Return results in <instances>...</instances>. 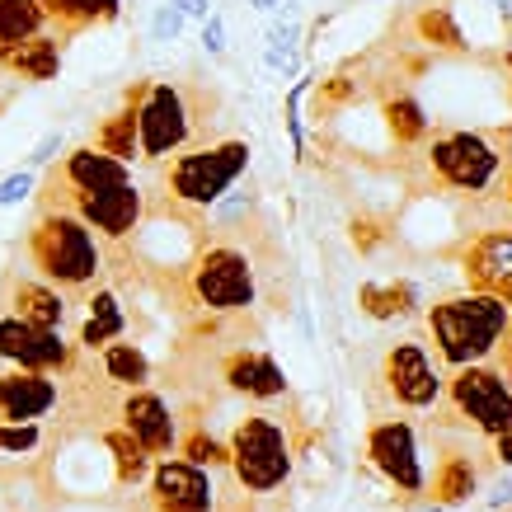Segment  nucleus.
Here are the masks:
<instances>
[{
  "mask_svg": "<svg viewBox=\"0 0 512 512\" xmlns=\"http://www.w3.org/2000/svg\"><path fill=\"white\" fill-rule=\"evenodd\" d=\"M508 325H512L508 301L466 287L456 296H437L433 306L423 311V343L433 348L442 372H456V367L494 362Z\"/></svg>",
  "mask_w": 512,
  "mask_h": 512,
  "instance_id": "6",
  "label": "nucleus"
},
{
  "mask_svg": "<svg viewBox=\"0 0 512 512\" xmlns=\"http://www.w3.org/2000/svg\"><path fill=\"white\" fill-rule=\"evenodd\" d=\"M141 94H146V80H137V85L123 94V109H113L104 123L94 127L90 146H99V151L127 160V165L137 160V104H141Z\"/></svg>",
  "mask_w": 512,
  "mask_h": 512,
  "instance_id": "26",
  "label": "nucleus"
},
{
  "mask_svg": "<svg viewBox=\"0 0 512 512\" xmlns=\"http://www.w3.org/2000/svg\"><path fill=\"white\" fill-rule=\"evenodd\" d=\"M409 38L414 43H400V47H423L428 57H470L466 33H461L447 0H423L419 10L409 15Z\"/></svg>",
  "mask_w": 512,
  "mask_h": 512,
  "instance_id": "21",
  "label": "nucleus"
},
{
  "mask_svg": "<svg viewBox=\"0 0 512 512\" xmlns=\"http://www.w3.org/2000/svg\"><path fill=\"white\" fill-rule=\"evenodd\" d=\"M207 52H221L226 47V29H221V15H207V33H202Z\"/></svg>",
  "mask_w": 512,
  "mask_h": 512,
  "instance_id": "36",
  "label": "nucleus"
},
{
  "mask_svg": "<svg viewBox=\"0 0 512 512\" xmlns=\"http://www.w3.org/2000/svg\"><path fill=\"white\" fill-rule=\"evenodd\" d=\"M38 447V423H0V456H29Z\"/></svg>",
  "mask_w": 512,
  "mask_h": 512,
  "instance_id": "32",
  "label": "nucleus"
},
{
  "mask_svg": "<svg viewBox=\"0 0 512 512\" xmlns=\"http://www.w3.org/2000/svg\"><path fill=\"white\" fill-rule=\"evenodd\" d=\"M62 38L52 29L33 33L29 43H19L5 62H0V71L15 80H29V85H43V80H57V71H62Z\"/></svg>",
  "mask_w": 512,
  "mask_h": 512,
  "instance_id": "24",
  "label": "nucleus"
},
{
  "mask_svg": "<svg viewBox=\"0 0 512 512\" xmlns=\"http://www.w3.org/2000/svg\"><path fill=\"white\" fill-rule=\"evenodd\" d=\"M437 442V461H433V480H423V498L437 503V508H461L470 503V494H480V484L494 475L498 456L494 447L470 433H447V428H433Z\"/></svg>",
  "mask_w": 512,
  "mask_h": 512,
  "instance_id": "11",
  "label": "nucleus"
},
{
  "mask_svg": "<svg viewBox=\"0 0 512 512\" xmlns=\"http://www.w3.org/2000/svg\"><path fill=\"white\" fill-rule=\"evenodd\" d=\"M43 29H47V15L38 0H0V62Z\"/></svg>",
  "mask_w": 512,
  "mask_h": 512,
  "instance_id": "30",
  "label": "nucleus"
},
{
  "mask_svg": "<svg viewBox=\"0 0 512 512\" xmlns=\"http://www.w3.org/2000/svg\"><path fill=\"white\" fill-rule=\"evenodd\" d=\"M433 428L470 433L480 442H494L512 428V381L494 362L456 367L442 381V400L433 404Z\"/></svg>",
  "mask_w": 512,
  "mask_h": 512,
  "instance_id": "8",
  "label": "nucleus"
},
{
  "mask_svg": "<svg viewBox=\"0 0 512 512\" xmlns=\"http://www.w3.org/2000/svg\"><path fill=\"white\" fill-rule=\"evenodd\" d=\"M212 376L221 381V390H231V395H245L249 404H278L287 400V372L278 367V357L259 348L254 343H235L226 353L212 362Z\"/></svg>",
  "mask_w": 512,
  "mask_h": 512,
  "instance_id": "15",
  "label": "nucleus"
},
{
  "mask_svg": "<svg viewBox=\"0 0 512 512\" xmlns=\"http://www.w3.org/2000/svg\"><path fill=\"white\" fill-rule=\"evenodd\" d=\"M33 193V170H15L10 179H0V207H10V202H24Z\"/></svg>",
  "mask_w": 512,
  "mask_h": 512,
  "instance_id": "33",
  "label": "nucleus"
},
{
  "mask_svg": "<svg viewBox=\"0 0 512 512\" xmlns=\"http://www.w3.org/2000/svg\"><path fill=\"white\" fill-rule=\"evenodd\" d=\"M249 170V141L217 137L188 146L179 156L151 165V193H146V217H174L184 226H198L207 207H217L231 184Z\"/></svg>",
  "mask_w": 512,
  "mask_h": 512,
  "instance_id": "4",
  "label": "nucleus"
},
{
  "mask_svg": "<svg viewBox=\"0 0 512 512\" xmlns=\"http://www.w3.org/2000/svg\"><path fill=\"white\" fill-rule=\"evenodd\" d=\"M498 207H503V217H512V170L503 179V193H498Z\"/></svg>",
  "mask_w": 512,
  "mask_h": 512,
  "instance_id": "39",
  "label": "nucleus"
},
{
  "mask_svg": "<svg viewBox=\"0 0 512 512\" xmlns=\"http://www.w3.org/2000/svg\"><path fill=\"white\" fill-rule=\"evenodd\" d=\"M376 80H386V76H376ZM376 109H381V123H386L390 141L400 146L404 156L419 151L423 141H428V132H433V118H428L423 104L409 94V85H395V80L376 85Z\"/></svg>",
  "mask_w": 512,
  "mask_h": 512,
  "instance_id": "20",
  "label": "nucleus"
},
{
  "mask_svg": "<svg viewBox=\"0 0 512 512\" xmlns=\"http://www.w3.org/2000/svg\"><path fill=\"white\" fill-rule=\"evenodd\" d=\"M390 217H376V212H357L353 221H348V240H353L357 254H376V249L390 240Z\"/></svg>",
  "mask_w": 512,
  "mask_h": 512,
  "instance_id": "31",
  "label": "nucleus"
},
{
  "mask_svg": "<svg viewBox=\"0 0 512 512\" xmlns=\"http://www.w3.org/2000/svg\"><path fill=\"white\" fill-rule=\"evenodd\" d=\"M357 311L367 320H409L419 311V292L414 282L404 278H381V282H362L357 287Z\"/></svg>",
  "mask_w": 512,
  "mask_h": 512,
  "instance_id": "27",
  "label": "nucleus"
},
{
  "mask_svg": "<svg viewBox=\"0 0 512 512\" xmlns=\"http://www.w3.org/2000/svg\"><path fill=\"white\" fill-rule=\"evenodd\" d=\"M62 404V381L47 372H0V423H43Z\"/></svg>",
  "mask_w": 512,
  "mask_h": 512,
  "instance_id": "18",
  "label": "nucleus"
},
{
  "mask_svg": "<svg viewBox=\"0 0 512 512\" xmlns=\"http://www.w3.org/2000/svg\"><path fill=\"white\" fill-rule=\"evenodd\" d=\"M292 278V259L273 235V221L259 212L226 217L198 235V249L184 268V311L193 315H254L259 306L287 311L282 282Z\"/></svg>",
  "mask_w": 512,
  "mask_h": 512,
  "instance_id": "1",
  "label": "nucleus"
},
{
  "mask_svg": "<svg viewBox=\"0 0 512 512\" xmlns=\"http://www.w3.org/2000/svg\"><path fill=\"white\" fill-rule=\"evenodd\" d=\"M0 362L24 367V372H47V376H71L80 362V348L66 343L62 329H43L15 315H0Z\"/></svg>",
  "mask_w": 512,
  "mask_h": 512,
  "instance_id": "14",
  "label": "nucleus"
},
{
  "mask_svg": "<svg viewBox=\"0 0 512 512\" xmlns=\"http://www.w3.org/2000/svg\"><path fill=\"white\" fill-rule=\"evenodd\" d=\"M118 423L127 433L137 437L141 447L151 456H174V442H179V414L170 409V400L151 386H137V390H123L118 400Z\"/></svg>",
  "mask_w": 512,
  "mask_h": 512,
  "instance_id": "16",
  "label": "nucleus"
},
{
  "mask_svg": "<svg viewBox=\"0 0 512 512\" xmlns=\"http://www.w3.org/2000/svg\"><path fill=\"white\" fill-rule=\"evenodd\" d=\"M249 5H254V10H278L282 0H249Z\"/></svg>",
  "mask_w": 512,
  "mask_h": 512,
  "instance_id": "40",
  "label": "nucleus"
},
{
  "mask_svg": "<svg viewBox=\"0 0 512 512\" xmlns=\"http://www.w3.org/2000/svg\"><path fill=\"white\" fill-rule=\"evenodd\" d=\"M489 447H494V456H498V466L508 470L512 466V428L503 437H494V442H489Z\"/></svg>",
  "mask_w": 512,
  "mask_h": 512,
  "instance_id": "38",
  "label": "nucleus"
},
{
  "mask_svg": "<svg viewBox=\"0 0 512 512\" xmlns=\"http://www.w3.org/2000/svg\"><path fill=\"white\" fill-rule=\"evenodd\" d=\"M57 151H62V132H47L43 141H38V146H33V156H29V170H43L47 160L57 156Z\"/></svg>",
  "mask_w": 512,
  "mask_h": 512,
  "instance_id": "34",
  "label": "nucleus"
},
{
  "mask_svg": "<svg viewBox=\"0 0 512 512\" xmlns=\"http://www.w3.org/2000/svg\"><path fill=\"white\" fill-rule=\"evenodd\" d=\"M47 15V29L57 33L62 43H71L76 33L99 29V24H113L123 0H38Z\"/></svg>",
  "mask_w": 512,
  "mask_h": 512,
  "instance_id": "23",
  "label": "nucleus"
},
{
  "mask_svg": "<svg viewBox=\"0 0 512 512\" xmlns=\"http://www.w3.org/2000/svg\"><path fill=\"white\" fill-rule=\"evenodd\" d=\"M0 315H15V320H29V325H43V329H66L71 296L47 287L43 278L5 273V282H0Z\"/></svg>",
  "mask_w": 512,
  "mask_h": 512,
  "instance_id": "19",
  "label": "nucleus"
},
{
  "mask_svg": "<svg viewBox=\"0 0 512 512\" xmlns=\"http://www.w3.org/2000/svg\"><path fill=\"white\" fill-rule=\"evenodd\" d=\"M367 94H376V76L367 71V62H348L343 71L320 80V90H315V123H329L334 113L362 104Z\"/></svg>",
  "mask_w": 512,
  "mask_h": 512,
  "instance_id": "25",
  "label": "nucleus"
},
{
  "mask_svg": "<svg viewBox=\"0 0 512 512\" xmlns=\"http://www.w3.org/2000/svg\"><path fill=\"white\" fill-rule=\"evenodd\" d=\"M278 404H254L231 423V437H226L231 461H226V470L249 498H282V508H287L306 437H301V419L282 414Z\"/></svg>",
  "mask_w": 512,
  "mask_h": 512,
  "instance_id": "5",
  "label": "nucleus"
},
{
  "mask_svg": "<svg viewBox=\"0 0 512 512\" xmlns=\"http://www.w3.org/2000/svg\"><path fill=\"white\" fill-rule=\"evenodd\" d=\"M226 123V99L217 80L184 71V76H146V94L137 104V160L160 165L188 146L217 141Z\"/></svg>",
  "mask_w": 512,
  "mask_h": 512,
  "instance_id": "3",
  "label": "nucleus"
},
{
  "mask_svg": "<svg viewBox=\"0 0 512 512\" xmlns=\"http://www.w3.org/2000/svg\"><path fill=\"white\" fill-rule=\"evenodd\" d=\"M174 10H179V15H188V19H207L212 15V5H207V0H170Z\"/></svg>",
  "mask_w": 512,
  "mask_h": 512,
  "instance_id": "37",
  "label": "nucleus"
},
{
  "mask_svg": "<svg viewBox=\"0 0 512 512\" xmlns=\"http://www.w3.org/2000/svg\"><path fill=\"white\" fill-rule=\"evenodd\" d=\"M442 381L447 372L423 343V334H400L376 357V386L400 414H433V404L442 400Z\"/></svg>",
  "mask_w": 512,
  "mask_h": 512,
  "instance_id": "9",
  "label": "nucleus"
},
{
  "mask_svg": "<svg viewBox=\"0 0 512 512\" xmlns=\"http://www.w3.org/2000/svg\"><path fill=\"white\" fill-rule=\"evenodd\" d=\"M99 437H104V447H109V456H113V480H118V489H137V484H146V475H151V466H156V456L141 447L123 423H118V428H104Z\"/></svg>",
  "mask_w": 512,
  "mask_h": 512,
  "instance_id": "29",
  "label": "nucleus"
},
{
  "mask_svg": "<svg viewBox=\"0 0 512 512\" xmlns=\"http://www.w3.org/2000/svg\"><path fill=\"white\" fill-rule=\"evenodd\" d=\"M127 334V311L118 292L109 282H99L90 296H85V315H80V329H76V348L80 353H99L104 343L123 339Z\"/></svg>",
  "mask_w": 512,
  "mask_h": 512,
  "instance_id": "22",
  "label": "nucleus"
},
{
  "mask_svg": "<svg viewBox=\"0 0 512 512\" xmlns=\"http://www.w3.org/2000/svg\"><path fill=\"white\" fill-rule=\"evenodd\" d=\"M179 29H184V15H179L174 5H165V10L156 15V38H174Z\"/></svg>",
  "mask_w": 512,
  "mask_h": 512,
  "instance_id": "35",
  "label": "nucleus"
},
{
  "mask_svg": "<svg viewBox=\"0 0 512 512\" xmlns=\"http://www.w3.org/2000/svg\"><path fill=\"white\" fill-rule=\"evenodd\" d=\"M43 207L76 212L104 245H127L141 231V221H146V193L137 184H113V188H94V193H52V188H43L38 212Z\"/></svg>",
  "mask_w": 512,
  "mask_h": 512,
  "instance_id": "12",
  "label": "nucleus"
},
{
  "mask_svg": "<svg viewBox=\"0 0 512 512\" xmlns=\"http://www.w3.org/2000/svg\"><path fill=\"white\" fill-rule=\"evenodd\" d=\"M85 357H94V362H99V376L118 390H137L151 381V357L127 339H113V343H104L99 353H85Z\"/></svg>",
  "mask_w": 512,
  "mask_h": 512,
  "instance_id": "28",
  "label": "nucleus"
},
{
  "mask_svg": "<svg viewBox=\"0 0 512 512\" xmlns=\"http://www.w3.org/2000/svg\"><path fill=\"white\" fill-rule=\"evenodd\" d=\"M414 160V193H451L466 198L470 207H480V226L503 217L498 193L512 170V123L503 127H442L428 132L419 151H409Z\"/></svg>",
  "mask_w": 512,
  "mask_h": 512,
  "instance_id": "2",
  "label": "nucleus"
},
{
  "mask_svg": "<svg viewBox=\"0 0 512 512\" xmlns=\"http://www.w3.org/2000/svg\"><path fill=\"white\" fill-rule=\"evenodd\" d=\"M113 184H132V165L85 141V146H76V151H66L57 160V170L47 174L43 188H52V193H94V188Z\"/></svg>",
  "mask_w": 512,
  "mask_h": 512,
  "instance_id": "17",
  "label": "nucleus"
},
{
  "mask_svg": "<svg viewBox=\"0 0 512 512\" xmlns=\"http://www.w3.org/2000/svg\"><path fill=\"white\" fill-rule=\"evenodd\" d=\"M508 24H512V19H508Z\"/></svg>",
  "mask_w": 512,
  "mask_h": 512,
  "instance_id": "42",
  "label": "nucleus"
},
{
  "mask_svg": "<svg viewBox=\"0 0 512 512\" xmlns=\"http://www.w3.org/2000/svg\"><path fill=\"white\" fill-rule=\"evenodd\" d=\"M447 259L461 268L470 292H489L512 306V217L466 231V240L447 249Z\"/></svg>",
  "mask_w": 512,
  "mask_h": 512,
  "instance_id": "13",
  "label": "nucleus"
},
{
  "mask_svg": "<svg viewBox=\"0 0 512 512\" xmlns=\"http://www.w3.org/2000/svg\"><path fill=\"white\" fill-rule=\"evenodd\" d=\"M24 259L47 287H57L71 301H85L104 282V245H99V235L66 207H43L38 212V221L24 231Z\"/></svg>",
  "mask_w": 512,
  "mask_h": 512,
  "instance_id": "7",
  "label": "nucleus"
},
{
  "mask_svg": "<svg viewBox=\"0 0 512 512\" xmlns=\"http://www.w3.org/2000/svg\"><path fill=\"white\" fill-rule=\"evenodd\" d=\"M362 461L381 475V484H390L404 503L423 498V456H419V433L414 419L390 409V414H372L367 433H362Z\"/></svg>",
  "mask_w": 512,
  "mask_h": 512,
  "instance_id": "10",
  "label": "nucleus"
},
{
  "mask_svg": "<svg viewBox=\"0 0 512 512\" xmlns=\"http://www.w3.org/2000/svg\"><path fill=\"white\" fill-rule=\"evenodd\" d=\"M508 85H512V76H508Z\"/></svg>",
  "mask_w": 512,
  "mask_h": 512,
  "instance_id": "41",
  "label": "nucleus"
}]
</instances>
